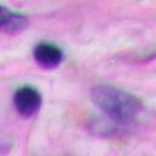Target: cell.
<instances>
[{
	"label": "cell",
	"instance_id": "obj_1",
	"mask_svg": "<svg viewBox=\"0 0 156 156\" xmlns=\"http://www.w3.org/2000/svg\"><path fill=\"white\" fill-rule=\"evenodd\" d=\"M90 96L93 102L107 117L121 124L133 122L143 108L136 96L110 85L94 87Z\"/></svg>",
	"mask_w": 156,
	"mask_h": 156
},
{
	"label": "cell",
	"instance_id": "obj_2",
	"mask_svg": "<svg viewBox=\"0 0 156 156\" xmlns=\"http://www.w3.org/2000/svg\"><path fill=\"white\" fill-rule=\"evenodd\" d=\"M13 105L16 107V111L22 117H33L41 106V95L33 87H21L13 95Z\"/></svg>",
	"mask_w": 156,
	"mask_h": 156
},
{
	"label": "cell",
	"instance_id": "obj_3",
	"mask_svg": "<svg viewBox=\"0 0 156 156\" xmlns=\"http://www.w3.org/2000/svg\"><path fill=\"white\" fill-rule=\"evenodd\" d=\"M33 56L37 63L44 68H55L61 63L63 58V54L61 49L49 43L38 44L34 48Z\"/></svg>",
	"mask_w": 156,
	"mask_h": 156
},
{
	"label": "cell",
	"instance_id": "obj_4",
	"mask_svg": "<svg viewBox=\"0 0 156 156\" xmlns=\"http://www.w3.org/2000/svg\"><path fill=\"white\" fill-rule=\"evenodd\" d=\"M27 24L28 20L26 16L1 7V28L4 32L9 34H17L22 32Z\"/></svg>",
	"mask_w": 156,
	"mask_h": 156
}]
</instances>
